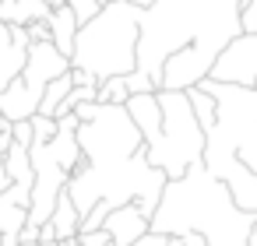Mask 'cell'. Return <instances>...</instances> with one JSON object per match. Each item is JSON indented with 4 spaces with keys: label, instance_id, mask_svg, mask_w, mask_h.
<instances>
[{
    "label": "cell",
    "instance_id": "f1b7e54d",
    "mask_svg": "<svg viewBox=\"0 0 257 246\" xmlns=\"http://www.w3.org/2000/svg\"><path fill=\"white\" fill-rule=\"evenodd\" d=\"M246 246H257V218H253V228H250V239H246Z\"/></svg>",
    "mask_w": 257,
    "mask_h": 246
},
{
    "label": "cell",
    "instance_id": "8992f818",
    "mask_svg": "<svg viewBox=\"0 0 257 246\" xmlns=\"http://www.w3.org/2000/svg\"><path fill=\"white\" fill-rule=\"evenodd\" d=\"M211 81L222 85H239V88H253L257 85V32H239L215 60Z\"/></svg>",
    "mask_w": 257,
    "mask_h": 246
},
{
    "label": "cell",
    "instance_id": "6da1fadb",
    "mask_svg": "<svg viewBox=\"0 0 257 246\" xmlns=\"http://www.w3.org/2000/svg\"><path fill=\"white\" fill-rule=\"evenodd\" d=\"M257 214H246L232 204L222 179H215L204 162L190 165L180 179H169L162 200L152 214V232L183 235L201 232L208 246H246Z\"/></svg>",
    "mask_w": 257,
    "mask_h": 246
},
{
    "label": "cell",
    "instance_id": "83f0119b",
    "mask_svg": "<svg viewBox=\"0 0 257 246\" xmlns=\"http://www.w3.org/2000/svg\"><path fill=\"white\" fill-rule=\"evenodd\" d=\"M127 4H134V8H141V11H148V8L155 4V0H127Z\"/></svg>",
    "mask_w": 257,
    "mask_h": 246
},
{
    "label": "cell",
    "instance_id": "7a4b0ae2",
    "mask_svg": "<svg viewBox=\"0 0 257 246\" xmlns=\"http://www.w3.org/2000/svg\"><path fill=\"white\" fill-rule=\"evenodd\" d=\"M138 36H141V8L127 4V0H109L92 22L78 29L71 67L88 71L95 81L123 78L138 71Z\"/></svg>",
    "mask_w": 257,
    "mask_h": 246
},
{
    "label": "cell",
    "instance_id": "d6986e66",
    "mask_svg": "<svg viewBox=\"0 0 257 246\" xmlns=\"http://www.w3.org/2000/svg\"><path fill=\"white\" fill-rule=\"evenodd\" d=\"M123 81H127V92H131V95H141V92H159V85H155L145 71H131V74H123Z\"/></svg>",
    "mask_w": 257,
    "mask_h": 246
},
{
    "label": "cell",
    "instance_id": "e0dca14e",
    "mask_svg": "<svg viewBox=\"0 0 257 246\" xmlns=\"http://www.w3.org/2000/svg\"><path fill=\"white\" fill-rule=\"evenodd\" d=\"M109 211H113V207H109L106 200H99V204H95V207H92V211H88V214L81 218V232H99ZM81 232H78V235H81Z\"/></svg>",
    "mask_w": 257,
    "mask_h": 246
},
{
    "label": "cell",
    "instance_id": "8fae6325",
    "mask_svg": "<svg viewBox=\"0 0 257 246\" xmlns=\"http://www.w3.org/2000/svg\"><path fill=\"white\" fill-rule=\"evenodd\" d=\"M46 25H50V43L71 60V50H74V36H78V18H74V11L67 8V4H60V8H53L50 11V18H46Z\"/></svg>",
    "mask_w": 257,
    "mask_h": 246
},
{
    "label": "cell",
    "instance_id": "9a60e30c",
    "mask_svg": "<svg viewBox=\"0 0 257 246\" xmlns=\"http://www.w3.org/2000/svg\"><path fill=\"white\" fill-rule=\"evenodd\" d=\"M74 88V81H71V71L67 74H60V78H53L50 85H46V92H43V102H39V116H57V106L67 99V92Z\"/></svg>",
    "mask_w": 257,
    "mask_h": 246
},
{
    "label": "cell",
    "instance_id": "ac0fdd59",
    "mask_svg": "<svg viewBox=\"0 0 257 246\" xmlns=\"http://www.w3.org/2000/svg\"><path fill=\"white\" fill-rule=\"evenodd\" d=\"M64 4L74 11V18H78V25H85V22H92L95 15H99V0H64Z\"/></svg>",
    "mask_w": 257,
    "mask_h": 246
},
{
    "label": "cell",
    "instance_id": "5b68a950",
    "mask_svg": "<svg viewBox=\"0 0 257 246\" xmlns=\"http://www.w3.org/2000/svg\"><path fill=\"white\" fill-rule=\"evenodd\" d=\"M71 71V60L53 46V43H32L29 46V57H25V67L22 74L0 92V116L8 123H18V120H32L39 113V102H43V92L53 78L67 74Z\"/></svg>",
    "mask_w": 257,
    "mask_h": 246
},
{
    "label": "cell",
    "instance_id": "cb8c5ba5",
    "mask_svg": "<svg viewBox=\"0 0 257 246\" xmlns=\"http://www.w3.org/2000/svg\"><path fill=\"white\" fill-rule=\"evenodd\" d=\"M78 246H113V239L99 228V232H81L78 235Z\"/></svg>",
    "mask_w": 257,
    "mask_h": 246
},
{
    "label": "cell",
    "instance_id": "7c38bea8",
    "mask_svg": "<svg viewBox=\"0 0 257 246\" xmlns=\"http://www.w3.org/2000/svg\"><path fill=\"white\" fill-rule=\"evenodd\" d=\"M53 8H46L43 0H0V22L4 25H32L46 22Z\"/></svg>",
    "mask_w": 257,
    "mask_h": 246
},
{
    "label": "cell",
    "instance_id": "44dd1931",
    "mask_svg": "<svg viewBox=\"0 0 257 246\" xmlns=\"http://www.w3.org/2000/svg\"><path fill=\"white\" fill-rule=\"evenodd\" d=\"M11 137H15V144L32 148V141H36V134H32V120H18V123H11Z\"/></svg>",
    "mask_w": 257,
    "mask_h": 246
},
{
    "label": "cell",
    "instance_id": "277c9868",
    "mask_svg": "<svg viewBox=\"0 0 257 246\" xmlns=\"http://www.w3.org/2000/svg\"><path fill=\"white\" fill-rule=\"evenodd\" d=\"M78 144L92 169H109L145 151V137L134 127L131 113L123 106H102V102H99V113L78 127Z\"/></svg>",
    "mask_w": 257,
    "mask_h": 246
},
{
    "label": "cell",
    "instance_id": "52a82bcc",
    "mask_svg": "<svg viewBox=\"0 0 257 246\" xmlns=\"http://www.w3.org/2000/svg\"><path fill=\"white\" fill-rule=\"evenodd\" d=\"M29 46H32V39H29L25 25H4L0 22V92L22 74Z\"/></svg>",
    "mask_w": 257,
    "mask_h": 246
},
{
    "label": "cell",
    "instance_id": "7402d4cb",
    "mask_svg": "<svg viewBox=\"0 0 257 246\" xmlns=\"http://www.w3.org/2000/svg\"><path fill=\"white\" fill-rule=\"evenodd\" d=\"M134 246H180V235H166V232H145Z\"/></svg>",
    "mask_w": 257,
    "mask_h": 246
},
{
    "label": "cell",
    "instance_id": "4dcf8cb0",
    "mask_svg": "<svg viewBox=\"0 0 257 246\" xmlns=\"http://www.w3.org/2000/svg\"><path fill=\"white\" fill-rule=\"evenodd\" d=\"M43 4H46V8H60V4H64V0H43Z\"/></svg>",
    "mask_w": 257,
    "mask_h": 246
},
{
    "label": "cell",
    "instance_id": "4fadbf2b",
    "mask_svg": "<svg viewBox=\"0 0 257 246\" xmlns=\"http://www.w3.org/2000/svg\"><path fill=\"white\" fill-rule=\"evenodd\" d=\"M46 225L53 228V235H57V239H74V235L81 232V214H78L74 200L67 197V190L57 197V207H53V214H50V221H46Z\"/></svg>",
    "mask_w": 257,
    "mask_h": 246
},
{
    "label": "cell",
    "instance_id": "d6a6232c",
    "mask_svg": "<svg viewBox=\"0 0 257 246\" xmlns=\"http://www.w3.org/2000/svg\"><path fill=\"white\" fill-rule=\"evenodd\" d=\"M253 88H257V85H253Z\"/></svg>",
    "mask_w": 257,
    "mask_h": 246
},
{
    "label": "cell",
    "instance_id": "4316f807",
    "mask_svg": "<svg viewBox=\"0 0 257 246\" xmlns=\"http://www.w3.org/2000/svg\"><path fill=\"white\" fill-rule=\"evenodd\" d=\"M11 186V176H8V169H4V162H0V193H4Z\"/></svg>",
    "mask_w": 257,
    "mask_h": 246
},
{
    "label": "cell",
    "instance_id": "ba28073f",
    "mask_svg": "<svg viewBox=\"0 0 257 246\" xmlns=\"http://www.w3.org/2000/svg\"><path fill=\"white\" fill-rule=\"evenodd\" d=\"M102 232L113 239V246H134L145 232H152V218L138 207V204H120L106 214Z\"/></svg>",
    "mask_w": 257,
    "mask_h": 246
},
{
    "label": "cell",
    "instance_id": "484cf974",
    "mask_svg": "<svg viewBox=\"0 0 257 246\" xmlns=\"http://www.w3.org/2000/svg\"><path fill=\"white\" fill-rule=\"evenodd\" d=\"M180 246H208V239L201 232H183L180 235Z\"/></svg>",
    "mask_w": 257,
    "mask_h": 246
},
{
    "label": "cell",
    "instance_id": "9c48e42d",
    "mask_svg": "<svg viewBox=\"0 0 257 246\" xmlns=\"http://www.w3.org/2000/svg\"><path fill=\"white\" fill-rule=\"evenodd\" d=\"M215 179L225 183V190H229V197H232V204H236L239 211L257 214V172H250L239 158H232Z\"/></svg>",
    "mask_w": 257,
    "mask_h": 246
},
{
    "label": "cell",
    "instance_id": "f546056e",
    "mask_svg": "<svg viewBox=\"0 0 257 246\" xmlns=\"http://www.w3.org/2000/svg\"><path fill=\"white\" fill-rule=\"evenodd\" d=\"M39 246H67V239H50V242H39Z\"/></svg>",
    "mask_w": 257,
    "mask_h": 246
},
{
    "label": "cell",
    "instance_id": "d4e9b609",
    "mask_svg": "<svg viewBox=\"0 0 257 246\" xmlns=\"http://www.w3.org/2000/svg\"><path fill=\"white\" fill-rule=\"evenodd\" d=\"M25 32H29L32 43H50V25H46V22H32V25H25Z\"/></svg>",
    "mask_w": 257,
    "mask_h": 246
},
{
    "label": "cell",
    "instance_id": "2e32d148",
    "mask_svg": "<svg viewBox=\"0 0 257 246\" xmlns=\"http://www.w3.org/2000/svg\"><path fill=\"white\" fill-rule=\"evenodd\" d=\"M127 99H131V92H127V81H123V78H106V81H99L95 102H102V106H123Z\"/></svg>",
    "mask_w": 257,
    "mask_h": 246
},
{
    "label": "cell",
    "instance_id": "603a6c76",
    "mask_svg": "<svg viewBox=\"0 0 257 246\" xmlns=\"http://www.w3.org/2000/svg\"><path fill=\"white\" fill-rule=\"evenodd\" d=\"M239 29H243V32H257V0L239 11Z\"/></svg>",
    "mask_w": 257,
    "mask_h": 246
},
{
    "label": "cell",
    "instance_id": "1f68e13d",
    "mask_svg": "<svg viewBox=\"0 0 257 246\" xmlns=\"http://www.w3.org/2000/svg\"><path fill=\"white\" fill-rule=\"evenodd\" d=\"M67 246H78V235H74V239H67Z\"/></svg>",
    "mask_w": 257,
    "mask_h": 246
},
{
    "label": "cell",
    "instance_id": "ffe728a7",
    "mask_svg": "<svg viewBox=\"0 0 257 246\" xmlns=\"http://www.w3.org/2000/svg\"><path fill=\"white\" fill-rule=\"evenodd\" d=\"M32 134H36V141H43V144H46V141H53V134H57V120H53V116H39V113H36V116H32Z\"/></svg>",
    "mask_w": 257,
    "mask_h": 246
},
{
    "label": "cell",
    "instance_id": "3957f363",
    "mask_svg": "<svg viewBox=\"0 0 257 246\" xmlns=\"http://www.w3.org/2000/svg\"><path fill=\"white\" fill-rule=\"evenodd\" d=\"M159 106H162V130L152 144H145L148 165L162 169L166 179H180L190 165L204 162V130L190 109L187 92H166L159 88Z\"/></svg>",
    "mask_w": 257,
    "mask_h": 246
},
{
    "label": "cell",
    "instance_id": "30bf717a",
    "mask_svg": "<svg viewBox=\"0 0 257 246\" xmlns=\"http://www.w3.org/2000/svg\"><path fill=\"white\" fill-rule=\"evenodd\" d=\"M123 109L131 113L134 127L141 130L145 144H152L162 130V106H159V92H141V95H131L123 102Z\"/></svg>",
    "mask_w": 257,
    "mask_h": 246
},
{
    "label": "cell",
    "instance_id": "5bb4252c",
    "mask_svg": "<svg viewBox=\"0 0 257 246\" xmlns=\"http://www.w3.org/2000/svg\"><path fill=\"white\" fill-rule=\"evenodd\" d=\"M187 99H190V109H194V116H197V123H201V130L208 134L211 127H215V95L211 92H204L201 85H194L190 92H187Z\"/></svg>",
    "mask_w": 257,
    "mask_h": 246
}]
</instances>
